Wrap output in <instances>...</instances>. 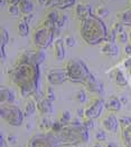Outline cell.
Returning <instances> with one entry per match:
<instances>
[{
  "instance_id": "obj_1",
  "label": "cell",
  "mask_w": 131,
  "mask_h": 147,
  "mask_svg": "<svg viewBox=\"0 0 131 147\" xmlns=\"http://www.w3.org/2000/svg\"><path fill=\"white\" fill-rule=\"evenodd\" d=\"M10 82L16 85L23 98H30L38 94L39 65L17 59V61L8 69Z\"/></svg>"
},
{
  "instance_id": "obj_2",
  "label": "cell",
  "mask_w": 131,
  "mask_h": 147,
  "mask_svg": "<svg viewBox=\"0 0 131 147\" xmlns=\"http://www.w3.org/2000/svg\"><path fill=\"white\" fill-rule=\"evenodd\" d=\"M80 35L90 46H96L105 41L109 30L102 18L96 15L84 19L80 24Z\"/></svg>"
},
{
  "instance_id": "obj_3",
  "label": "cell",
  "mask_w": 131,
  "mask_h": 147,
  "mask_svg": "<svg viewBox=\"0 0 131 147\" xmlns=\"http://www.w3.org/2000/svg\"><path fill=\"white\" fill-rule=\"evenodd\" d=\"M61 147L77 146L89 140V130L85 128L80 118H74L68 125L63 126L57 134Z\"/></svg>"
},
{
  "instance_id": "obj_4",
  "label": "cell",
  "mask_w": 131,
  "mask_h": 147,
  "mask_svg": "<svg viewBox=\"0 0 131 147\" xmlns=\"http://www.w3.org/2000/svg\"><path fill=\"white\" fill-rule=\"evenodd\" d=\"M57 25L50 19L45 18L44 22L35 28L33 31V42L36 48L46 50L49 46L53 45L55 40V35H56Z\"/></svg>"
},
{
  "instance_id": "obj_5",
  "label": "cell",
  "mask_w": 131,
  "mask_h": 147,
  "mask_svg": "<svg viewBox=\"0 0 131 147\" xmlns=\"http://www.w3.org/2000/svg\"><path fill=\"white\" fill-rule=\"evenodd\" d=\"M64 68L67 75V79L74 84L84 85L92 75L87 66L81 59H72L67 61Z\"/></svg>"
},
{
  "instance_id": "obj_6",
  "label": "cell",
  "mask_w": 131,
  "mask_h": 147,
  "mask_svg": "<svg viewBox=\"0 0 131 147\" xmlns=\"http://www.w3.org/2000/svg\"><path fill=\"white\" fill-rule=\"evenodd\" d=\"M0 115H1V118L5 120L8 125L15 126V127L20 126L23 124V121H24V118H25L24 110H21L18 106H16L14 104L1 105Z\"/></svg>"
},
{
  "instance_id": "obj_7",
  "label": "cell",
  "mask_w": 131,
  "mask_h": 147,
  "mask_svg": "<svg viewBox=\"0 0 131 147\" xmlns=\"http://www.w3.org/2000/svg\"><path fill=\"white\" fill-rule=\"evenodd\" d=\"M27 147H61L57 134L53 131L37 134L29 139Z\"/></svg>"
},
{
  "instance_id": "obj_8",
  "label": "cell",
  "mask_w": 131,
  "mask_h": 147,
  "mask_svg": "<svg viewBox=\"0 0 131 147\" xmlns=\"http://www.w3.org/2000/svg\"><path fill=\"white\" fill-rule=\"evenodd\" d=\"M105 109V101L100 97H95L90 101L84 108V115L87 118L98 119L101 117L103 110Z\"/></svg>"
},
{
  "instance_id": "obj_9",
  "label": "cell",
  "mask_w": 131,
  "mask_h": 147,
  "mask_svg": "<svg viewBox=\"0 0 131 147\" xmlns=\"http://www.w3.org/2000/svg\"><path fill=\"white\" fill-rule=\"evenodd\" d=\"M120 135L124 147H131V117L123 116L119 119Z\"/></svg>"
},
{
  "instance_id": "obj_10",
  "label": "cell",
  "mask_w": 131,
  "mask_h": 147,
  "mask_svg": "<svg viewBox=\"0 0 131 147\" xmlns=\"http://www.w3.org/2000/svg\"><path fill=\"white\" fill-rule=\"evenodd\" d=\"M47 83L52 86H57L64 84L67 79L65 68H53L50 69L46 75Z\"/></svg>"
},
{
  "instance_id": "obj_11",
  "label": "cell",
  "mask_w": 131,
  "mask_h": 147,
  "mask_svg": "<svg viewBox=\"0 0 131 147\" xmlns=\"http://www.w3.org/2000/svg\"><path fill=\"white\" fill-rule=\"evenodd\" d=\"M102 126L105 129V131L110 134H115L120 129V124L119 119L115 116V113H110L108 114L102 119Z\"/></svg>"
},
{
  "instance_id": "obj_12",
  "label": "cell",
  "mask_w": 131,
  "mask_h": 147,
  "mask_svg": "<svg viewBox=\"0 0 131 147\" xmlns=\"http://www.w3.org/2000/svg\"><path fill=\"white\" fill-rule=\"evenodd\" d=\"M83 86L86 88V90L90 92V94H92V95L100 96V95L103 94V89H104L103 84L95 78V76H94L93 74L90 76V78L87 79V82Z\"/></svg>"
},
{
  "instance_id": "obj_13",
  "label": "cell",
  "mask_w": 131,
  "mask_h": 147,
  "mask_svg": "<svg viewBox=\"0 0 131 147\" xmlns=\"http://www.w3.org/2000/svg\"><path fill=\"white\" fill-rule=\"evenodd\" d=\"M75 15H76L77 18L80 19V21L91 17L93 15L91 5L87 3V2H78L75 6Z\"/></svg>"
},
{
  "instance_id": "obj_14",
  "label": "cell",
  "mask_w": 131,
  "mask_h": 147,
  "mask_svg": "<svg viewBox=\"0 0 131 147\" xmlns=\"http://www.w3.org/2000/svg\"><path fill=\"white\" fill-rule=\"evenodd\" d=\"M53 54L55 59L58 61H62L64 60L65 58V44H64V40L62 38H56L53 42Z\"/></svg>"
},
{
  "instance_id": "obj_15",
  "label": "cell",
  "mask_w": 131,
  "mask_h": 147,
  "mask_svg": "<svg viewBox=\"0 0 131 147\" xmlns=\"http://www.w3.org/2000/svg\"><path fill=\"white\" fill-rule=\"evenodd\" d=\"M36 102H37V110L40 115H50L53 113V101L45 98L44 95Z\"/></svg>"
},
{
  "instance_id": "obj_16",
  "label": "cell",
  "mask_w": 131,
  "mask_h": 147,
  "mask_svg": "<svg viewBox=\"0 0 131 147\" xmlns=\"http://www.w3.org/2000/svg\"><path fill=\"white\" fill-rule=\"evenodd\" d=\"M74 5L75 0H47L45 6L52 8V9L54 8V9L64 10L74 6Z\"/></svg>"
},
{
  "instance_id": "obj_17",
  "label": "cell",
  "mask_w": 131,
  "mask_h": 147,
  "mask_svg": "<svg viewBox=\"0 0 131 147\" xmlns=\"http://www.w3.org/2000/svg\"><path fill=\"white\" fill-rule=\"evenodd\" d=\"M0 99H1V104H14L16 100V94L12 89H10L9 87L2 86L0 89Z\"/></svg>"
},
{
  "instance_id": "obj_18",
  "label": "cell",
  "mask_w": 131,
  "mask_h": 147,
  "mask_svg": "<svg viewBox=\"0 0 131 147\" xmlns=\"http://www.w3.org/2000/svg\"><path fill=\"white\" fill-rule=\"evenodd\" d=\"M122 108L121 99L117 96H111L105 101V109L110 113H118Z\"/></svg>"
},
{
  "instance_id": "obj_19",
  "label": "cell",
  "mask_w": 131,
  "mask_h": 147,
  "mask_svg": "<svg viewBox=\"0 0 131 147\" xmlns=\"http://www.w3.org/2000/svg\"><path fill=\"white\" fill-rule=\"evenodd\" d=\"M24 115L25 117H29L35 114L37 110V102L34 98H26V101L24 102Z\"/></svg>"
},
{
  "instance_id": "obj_20",
  "label": "cell",
  "mask_w": 131,
  "mask_h": 147,
  "mask_svg": "<svg viewBox=\"0 0 131 147\" xmlns=\"http://www.w3.org/2000/svg\"><path fill=\"white\" fill-rule=\"evenodd\" d=\"M101 54L106 56H118L119 55V47L115 42H104L100 49Z\"/></svg>"
},
{
  "instance_id": "obj_21",
  "label": "cell",
  "mask_w": 131,
  "mask_h": 147,
  "mask_svg": "<svg viewBox=\"0 0 131 147\" xmlns=\"http://www.w3.org/2000/svg\"><path fill=\"white\" fill-rule=\"evenodd\" d=\"M52 125H53V123H50L48 115H40V117L38 119V126L43 133L52 131Z\"/></svg>"
},
{
  "instance_id": "obj_22",
  "label": "cell",
  "mask_w": 131,
  "mask_h": 147,
  "mask_svg": "<svg viewBox=\"0 0 131 147\" xmlns=\"http://www.w3.org/2000/svg\"><path fill=\"white\" fill-rule=\"evenodd\" d=\"M117 18H118V21H120L123 26L131 27V7L119 12L117 15Z\"/></svg>"
},
{
  "instance_id": "obj_23",
  "label": "cell",
  "mask_w": 131,
  "mask_h": 147,
  "mask_svg": "<svg viewBox=\"0 0 131 147\" xmlns=\"http://www.w3.org/2000/svg\"><path fill=\"white\" fill-rule=\"evenodd\" d=\"M8 42H9V34L5 28H2L1 29V38H0V45H1L0 51H1V59L2 60H5V58H6L5 47L8 45Z\"/></svg>"
},
{
  "instance_id": "obj_24",
  "label": "cell",
  "mask_w": 131,
  "mask_h": 147,
  "mask_svg": "<svg viewBox=\"0 0 131 147\" xmlns=\"http://www.w3.org/2000/svg\"><path fill=\"white\" fill-rule=\"evenodd\" d=\"M19 9H20V12H23L24 15H28V13H31L33 12V9H34V5L30 0H21L19 2Z\"/></svg>"
},
{
  "instance_id": "obj_25",
  "label": "cell",
  "mask_w": 131,
  "mask_h": 147,
  "mask_svg": "<svg viewBox=\"0 0 131 147\" xmlns=\"http://www.w3.org/2000/svg\"><path fill=\"white\" fill-rule=\"evenodd\" d=\"M114 83L120 87H126L128 85V80H127L124 74L122 73V70L120 69H117L114 73Z\"/></svg>"
},
{
  "instance_id": "obj_26",
  "label": "cell",
  "mask_w": 131,
  "mask_h": 147,
  "mask_svg": "<svg viewBox=\"0 0 131 147\" xmlns=\"http://www.w3.org/2000/svg\"><path fill=\"white\" fill-rule=\"evenodd\" d=\"M17 31H18V35L20 37H26L27 35L29 34V25L28 22H26L25 20H19L18 22V29H17Z\"/></svg>"
},
{
  "instance_id": "obj_27",
  "label": "cell",
  "mask_w": 131,
  "mask_h": 147,
  "mask_svg": "<svg viewBox=\"0 0 131 147\" xmlns=\"http://www.w3.org/2000/svg\"><path fill=\"white\" fill-rule=\"evenodd\" d=\"M59 121L62 123V125H68L73 118H72V114L68 111V110H63L62 113H61V115H59Z\"/></svg>"
},
{
  "instance_id": "obj_28",
  "label": "cell",
  "mask_w": 131,
  "mask_h": 147,
  "mask_svg": "<svg viewBox=\"0 0 131 147\" xmlns=\"http://www.w3.org/2000/svg\"><path fill=\"white\" fill-rule=\"evenodd\" d=\"M44 97L47 98L48 100L50 101H54L55 100V98H56V96H55V92H54V89H53V87H52V85H48L46 88H45V92H44Z\"/></svg>"
},
{
  "instance_id": "obj_29",
  "label": "cell",
  "mask_w": 131,
  "mask_h": 147,
  "mask_svg": "<svg viewBox=\"0 0 131 147\" xmlns=\"http://www.w3.org/2000/svg\"><path fill=\"white\" fill-rule=\"evenodd\" d=\"M75 99L78 104H85L87 101V95L85 90H78V92L75 94Z\"/></svg>"
},
{
  "instance_id": "obj_30",
  "label": "cell",
  "mask_w": 131,
  "mask_h": 147,
  "mask_svg": "<svg viewBox=\"0 0 131 147\" xmlns=\"http://www.w3.org/2000/svg\"><path fill=\"white\" fill-rule=\"evenodd\" d=\"M96 16L102 19L105 18V17H108V16H109V9H108L105 6H103V5L98 6V8H96Z\"/></svg>"
},
{
  "instance_id": "obj_31",
  "label": "cell",
  "mask_w": 131,
  "mask_h": 147,
  "mask_svg": "<svg viewBox=\"0 0 131 147\" xmlns=\"http://www.w3.org/2000/svg\"><path fill=\"white\" fill-rule=\"evenodd\" d=\"M95 139H96V142L104 143V142L106 140V133H105V130H103V129H98L96 133H95Z\"/></svg>"
},
{
  "instance_id": "obj_32",
  "label": "cell",
  "mask_w": 131,
  "mask_h": 147,
  "mask_svg": "<svg viewBox=\"0 0 131 147\" xmlns=\"http://www.w3.org/2000/svg\"><path fill=\"white\" fill-rule=\"evenodd\" d=\"M20 12V9H19L18 5H9L8 7V13L12 17H17Z\"/></svg>"
},
{
  "instance_id": "obj_33",
  "label": "cell",
  "mask_w": 131,
  "mask_h": 147,
  "mask_svg": "<svg viewBox=\"0 0 131 147\" xmlns=\"http://www.w3.org/2000/svg\"><path fill=\"white\" fill-rule=\"evenodd\" d=\"M82 124H83V126H84L87 130H91V129L94 128V119H92V118L84 117V118L82 119Z\"/></svg>"
},
{
  "instance_id": "obj_34",
  "label": "cell",
  "mask_w": 131,
  "mask_h": 147,
  "mask_svg": "<svg viewBox=\"0 0 131 147\" xmlns=\"http://www.w3.org/2000/svg\"><path fill=\"white\" fill-rule=\"evenodd\" d=\"M117 39H118V41H119L120 44H127V42L129 41V35L123 30V31H121V32L117 36Z\"/></svg>"
},
{
  "instance_id": "obj_35",
  "label": "cell",
  "mask_w": 131,
  "mask_h": 147,
  "mask_svg": "<svg viewBox=\"0 0 131 147\" xmlns=\"http://www.w3.org/2000/svg\"><path fill=\"white\" fill-rule=\"evenodd\" d=\"M123 30H124V29H123V25H122L120 21H117L115 24L112 25V30H111V31H112L113 34H115L117 36H118L121 31H123Z\"/></svg>"
},
{
  "instance_id": "obj_36",
  "label": "cell",
  "mask_w": 131,
  "mask_h": 147,
  "mask_svg": "<svg viewBox=\"0 0 131 147\" xmlns=\"http://www.w3.org/2000/svg\"><path fill=\"white\" fill-rule=\"evenodd\" d=\"M64 44H65L66 47H70V48H73L76 45V40H75L74 37L72 36H67L64 39Z\"/></svg>"
},
{
  "instance_id": "obj_37",
  "label": "cell",
  "mask_w": 131,
  "mask_h": 147,
  "mask_svg": "<svg viewBox=\"0 0 131 147\" xmlns=\"http://www.w3.org/2000/svg\"><path fill=\"white\" fill-rule=\"evenodd\" d=\"M63 126H64V125H62V123H61L59 120H56V121H54L53 125H52V131L55 133V134H58V133L62 130Z\"/></svg>"
},
{
  "instance_id": "obj_38",
  "label": "cell",
  "mask_w": 131,
  "mask_h": 147,
  "mask_svg": "<svg viewBox=\"0 0 131 147\" xmlns=\"http://www.w3.org/2000/svg\"><path fill=\"white\" fill-rule=\"evenodd\" d=\"M66 20H67V17H66L65 13H63V12H61V15H59V18H58V21H57V28L59 29V28H62L64 25H65Z\"/></svg>"
},
{
  "instance_id": "obj_39",
  "label": "cell",
  "mask_w": 131,
  "mask_h": 147,
  "mask_svg": "<svg viewBox=\"0 0 131 147\" xmlns=\"http://www.w3.org/2000/svg\"><path fill=\"white\" fill-rule=\"evenodd\" d=\"M123 66H124V68L129 71V73H131V55H128L124 59H123Z\"/></svg>"
},
{
  "instance_id": "obj_40",
  "label": "cell",
  "mask_w": 131,
  "mask_h": 147,
  "mask_svg": "<svg viewBox=\"0 0 131 147\" xmlns=\"http://www.w3.org/2000/svg\"><path fill=\"white\" fill-rule=\"evenodd\" d=\"M6 140H7V143H8L9 145H14V144L17 143V137H16L14 134H9V135H7Z\"/></svg>"
},
{
  "instance_id": "obj_41",
  "label": "cell",
  "mask_w": 131,
  "mask_h": 147,
  "mask_svg": "<svg viewBox=\"0 0 131 147\" xmlns=\"http://www.w3.org/2000/svg\"><path fill=\"white\" fill-rule=\"evenodd\" d=\"M7 140H6V137L3 136V134L1 133L0 135V147H7Z\"/></svg>"
},
{
  "instance_id": "obj_42",
  "label": "cell",
  "mask_w": 131,
  "mask_h": 147,
  "mask_svg": "<svg viewBox=\"0 0 131 147\" xmlns=\"http://www.w3.org/2000/svg\"><path fill=\"white\" fill-rule=\"evenodd\" d=\"M124 54L128 56V55H131V44H127L126 47H124Z\"/></svg>"
},
{
  "instance_id": "obj_43",
  "label": "cell",
  "mask_w": 131,
  "mask_h": 147,
  "mask_svg": "<svg viewBox=\"0 0 131 147\" xmlns=\"http://www.w3.org/2000/svg\"><path fill=\"white\" fill-rule=\"evenodd\" d=\"M31 17H33V15L31 13H28V15H24V17H23V20H25L26 22H28L31 20Z\"/></svg>"
},
{
  "instance_id": "obj_44",
  "label": "cell",
  "mask_w": 131,
  "mask_h": 147,
  "mask_svg": "<svg viewBox=\"0 0 131 147\" xmlns=\"http://www.w3.org/2000/svg\"><path fill=\"white\" fill-rule=\"evenodd\" d=\"M8 5H19V2L21 0H6Z\"/></svg>"
},
{
  "instance_id": "obj_45",
  "label": "cell",
  "mask_w": 131,
  "mask_h": 147,
  "mask_svg": "<svg viewBox=\"0 0 131 147\" xmlns=\"http://www.w3.org/2000/svg\"><path fill=\"white\" fill-rule=\"evenodd\" d=\"M121 99V102L123 104V105H127V102H128V99L126 98V97H122V98H120Z\"/></svg>"
},
{
  "instance_id": "obj_46",
  "label": "cell",
  "mask_w": 131,
  "mask_h": 147,
  "mask_svg": "<svg viewBox=\"0 0 131 147\" xmlns=\"http://www.w3.org/2000/svg\"><path fill=\"white\" fill-rule=\"evenodd\" d=\"M104 147H117L113 143H108V144H105V146Z\"/></svg>"
},
{
  "instance_id": "obj_47",
  "label": "cell",
  "mask_w": 131,
  "mask_h": 147,
  "mask_svg": "<svg viewBox=\"0 0 131 147\" xmlns=\"http://www.w3.org/2000/svg\"><path fill=\"white\" fill-rule=\"evenodd\" d=\"M37 1H38V3H39V5H46L47 0H37Z\"/></svg>"
},
{
  "instance_id": "obj_48",
  "label": "cell",
  "mask_w": 131,
  "mask_h": 147,
  "mask_svg": "<svg viewBox=\"0 0 131 147\" xmlns=\"http://www.w3.org/2000/svg\"><path fill=\"white\" fill-rule=\"evenodd\" d=\"M128 35H129V42L131 44V29H130V31L128 32Z\"/></svg>"
},
{
  "instance_id": "obj_49",
  "label": "cell",
  "mask_w": 131,
  "mask_h": 147,
  "mask_svg": "<svg viewBox=\"0 0 131 147\" xmlns=\"http://www.w3.org/2000/svg\"><path fill=\"white\" fill-rule=\"evenodd\" d=\"M129 5H130V7H131V0H129Z\"/></svg>"
},
{
  "instance_id": "obj_50",
  "label": "cell",
  "mask_w": 131,
  "mask_h": 147,
  "mask_svg": "<svg viewBox=\"0 0 131 147\" xmlns=\"http://www.w3.org/2000/svg\"><path fill=\"white\" fill-rule=\"evenodd\" d=\"M65 147H74V146H65Z\"/></svg>"
},
{
  "instance_id": "obj_51",
  "label": "cell",
  "mask_w": 131,
  "mask_h": 147,
  "mask_svg": "<svg viewBox=\"0 0 131 147\" xmlns=\"http://www.w3.org/2000/svg\"><path fill=\"white\" fill-rule=\"evenodd\" d=\"M74 147H81V146H78V145H77V146H74Z\"/></svg>"
},
{
  "instance_id": "obj_52",
  "label": "cell",
  "mask_w": 131,
  "mask_h": 147,
  "mask_svg": "<svg viewBox=\"0 0 131 147\" xmlns=\"http://www.w3.org/2000/svg\"><path fill=\"white\" fill-rule=\"evenodd\" d=\"M130 76H131V73H130Z\"/></svg>"
}]
</instances>
